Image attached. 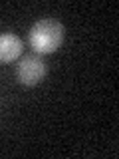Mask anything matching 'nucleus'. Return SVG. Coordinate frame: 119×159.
Here are the masks:
<instances>
[{
  "label": "nucleus",
  "instance_id": "nucleus-1",
  "mask_svg": "<svg viewBox=\"0 0 119 159\" xmlns=\"http://www.w3.org/2000/svg\"><path fill=\"white\" fill-rule=\"evenodd\" d=\"M64 24L54 18H42L30 28L28 40L34 52L38 54H52L64 42Z\"/></svg>",
  "mask_w": 119,
  "mask_h": 159
},
{
  "label": "nucleus",
  "instance_id": "nucleus-2",
  "mask_svg": "<svg viewBox=\"0 0 119 159\" xmlns=\"http://www.w3.org/2000/svg\"><path fill=\"white\" fill-rule=\"evenodd\" d=\"M46 76V64L40 56H24L22 60L18 62V68H16V78L22 86H38L40 82Z\"/></svg>",
  "mask_w": 119,
  "mask_h": 159
},
{
  "label": "nucleus",
  "instance_id": "nucleus-3",
  "mask_svg": "<svg viewBox=\"0 0 119 159\" xmlns=\"http://www.w3.org/2000/svg\"><path fill=\"white\" fill-rule=\"evenodd\" d=\"M22 54V40L16 34H0V62H14Z\"/></svg>",
  "mask_w": 119,
  "mask_h": 159
}]
</instances>
